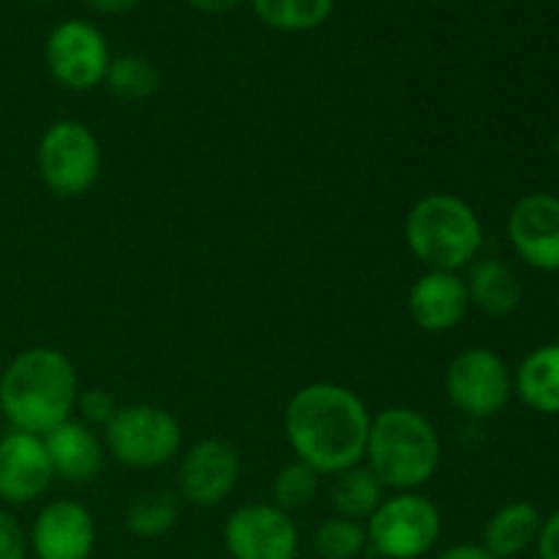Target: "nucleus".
Listing matches in <instances>:
<instances>
[{
    "label": "nucleus",
    "mask_w": 559,
    "mask_h": 559,
    "mask_svg": "<svg viewBox=\"0 0 559 559\" xmlns=\"http://www.w3.org/2000/svg\"><path fill=\"white\" fill-rule=\"evenodd\" d=\"M371 415L364 399L338 382H311L284 409V435L295 459L336 478L364 462Z\"/></svg>",
    "instance_id": "f257e3e1"
},
{
    "label": "nucleus",
    "mask_w": 559,
    "mask_h": 559,
    "mask_svg": "<svg viewBox=\"0 0 559 559\" xmlns=\"http://www.w3.org/2000/svg\"><path fill=\"white\" fill-rule=\"evenodd\" d=\"M80 377L69 355L55 347H31L9 360L0 374V413L14 431L44 437L71 420Z\"/></svg>",
    "instance_id": "f03ea898"
},
{
    "label": "nucleus",
    "mask_w": 559,
    "mask_h": 559,
    "mask_svg": "<svg viewBox=\"0 0 559 559\" xmlns=\"http://www.w3.org/2000/svg\"><path fill=\"white\" fill-rule=\"evenodd\" d=\"M440 459V435L418 409L388 407L371 418L364 462L385 489H420L435 478Z\"/></svg>",
    "instance_id": "7ed1b4c3"
},
{
    "label": "nucleus",
    "mask_w": 559,
    "mask_h": 559,
    "mask_svg": "<svg viewBox=\"0 0 559 559\" xmlns=\"http://www.w3.org/2000/svg\"><path fill=\"white\" fill-rule=\"evenodd\" d=\"M407 249L426 271L459 273L484 249V224L469 202L456 194H426L409 207L404 222Z\"/></svg>",
    "instance_id": "20e7f679"
},
{
    "label": "nucleus",
    "mask_w": 559,
    "mask_h": 559,
    "mask_svg": "<svg viewBox=\"0 0 559 559\" xmlns=\"http://www.w3.org/2000/svg\"><path fill=\"white\" fill-rule=\"evenodd\" d=\"M442 535L440 508L418 491L385 497L366 522V544L382 559H420Z\"/></svg>",
    "instance_id": "39448f33"
},
{
    "label": "nucleus",
    "mask_w": 559,
    "mask_h": 559,
    "mask_svg": "<svg viewBox=\"0 0 559 559\" xmlns=\"http://www.w3.org/2000/svg\"><path fill=\"white\" fill-rule=\"evenodd\" d=\"M104 442L115 462L131 469H156L173 462L183 445L180 420L158 404L118 407L104 426Z\"/></svg>",
    "instance_id": "423d86ee"
},
{
    "label": "nucleus",
    "mask_w": 559,
    "mask_h": 559,
    "mask_svg": "<svg viewBox=\"0 0 559 559\" xmlns=\"http://www.w3.org/2000/svg\"><path fill=\"white\" fill-rule=\"evenodd\" d=\"M38 175L55 197L74 200L93 189L102 173V145L80 120H55L38 140Z\"/></svg>",
    "instance_id": "0eeeda50"
},
{
    "label": "nucleus",
    "mask_w": 559,
    "mask_h": 559,
    "mask_svg": "<svg viewBox=\"0 0 559 559\" xmlns=\"http://www.w3.org/2000/svg\"><path fill=\"white\" fill-rule=\"evenodd\" d=\"M445 396L469 420L495 418L513 396V371L495 349L469 347L448 364Z\"/></svg>",
    "instance_id": "6e6552de"
},
{
    "label": "nucleus",
    "mask_w": 559,
    "mask_h": 559,
    "mask_svg": "<svg viewBox=\"0 0 559 559\" xmlns=\"http://www.w3.org/2000/svg\"><path fill=\"white\" fill-rule=\"evenodd\" d=\"M44 60L58 85L85 93L102 85L112 55L96 25L85 20H66L49 31Z\"/></svg>",
    "instance_id": "1a4fd4ad"
},
{
    "label": "nucleus",
    "mask_w": 559,
    "mask_h": 559,
    "mask_svg": "<svg viewBox=\"0 0 559 559\" xmlns=\"http://www.w3.org/2000/svg\"><path fill=\"white\" fill-rule=\"evenodd\" d=\"M224 549L233 559H298V527L273 502L235 508L222 530Z\"/></svg>",
    "instance_id": "9d476101"
},
{
    "label": "nucleus",
    "mask_w": 559,
    "mask_h": 559,
    "mask_svg": "<svg viewBox=\"0 0 559 559\" xmlns=\"http://www.w3.org/2000/svg\"><path fill=\"white\" fill-rule=\"evenodd\" d=\"M508 240L522 262L544 273H559V197L533 191L513 205Z\"/></svg>",
    "instance_id": "9b49d317"
},
{
    "label": "nucleus",
    "mask_w": 559,
    "mask_h": 559,
    "mask_svg": "<svg viewBox=\"0 0 559 559\" xmlns=\"http://www.w3.org/2000/svg\"><path fill=\"white\" fill-rule=\"evenodd\" d=\"M240 478V453L227 440H200L178 467V491L197 508H213L227 500Z\"/></svg>",
    "instance_id": "f8f14e48"
},
{
    "label": "nucleus",
    "mask_w": 559,
    "mask_h": 559,
    "mask_svg": "<svg viewBox=\"0 0 559 559\" xmlns=\"http://www.w3.org/2000/svg\"><path fill=\"white\" fill-rule=\"evenodd\" d=\"M27 544L36 559H91L96 549V522L74 500H55L38 511Z\"/></svg>",
    "instance_id": "ddd939ff"
},
{
    "label": "nucleus",
    "mask_w": 559,
    "mask_h": 559,
    "mask_svg": "<svg viewBox=\"0 0 559 559\" xmlns=\"http://www.w3.org/2000/svg\"><path fill=\"white\" fill-rule=\"evenodd\" d=\"M52 478L41 437L14 429L0 437V500L5 506H31L49 489Z\"/></svg>",
    "instance_id": "4468645a"
},
{
    "label": "nucleus",
    "mask_w": 559,
    "mask_h": 559,
    "mask_svg": "<svg viewBox=\"0 0 559 559\" xmlns=\"http://www.w3.org/2000/svg\"><path fill=\"white\" fill-rule=\"evenodd\" d=\"M409 320L424 333H448L464 322L469 311V295L459 273L426 271L415 278L407 295Z\"/></svg>",
    "instance_id": "2eb2a0df"
},
{
    "label": "nucleus",
    "mask_w": 559,
    "mask_h": 559,
    "mask_svg": "<svg viewBox=\"0 0 559 559\" xmlns=\"http://www.w3.org/2000/svg\"><path fill=\"white\" fill-rule=\"evenodd\" d=\"M49 464L69 484H93L104 467V445L96 431L80 420H66L41 437Z\"/></svg>",
    "instance_id": "dca6fc26"
},
{
    "label": "nucleus",
    "mask_w": 559,
    "mask_h": 559,
    "mask_svg": "<svg viewBox=\"0 0 559 559\" xmlns=\"http://www.w3.org/2000/svg\"><path fill=\"white\" fill-rule=\"evenodd\" d=\"M464 287H467L469 306L484 311L486 317H497V320L513 314L522 304V284H519L516 273L497 257H478L467 267Z\"/></svg>",
    "instance_id": "f3484780"
},
{
    "label": "nucleus",
    "mask_w": 559,
    "mask_h": 559,
    "mask_svg": "<svg viewBox=\"0 0 559 559\" xmlns=\"http://www.w3.org/2000/svg\"><path fill=\"white\" fill-rule=\"evenodd\" d=\"M540 522H544V516H540V511L533 502H508L500 511L491 513V519L484 527L480 546L495 559H513L524 555L530 546H535Z\"/></svg>",
    "instance_id": "a211bd4d"
},
{
    "label": "nucleus",
    "mask_w": 559,
    "mask_h": 559,
    "mask_svg": "<svg viewBox=\"0 0 559 559\" xmlns=\"http://www.w3.org/2000/svg\"><path fill=\"white\" fill-rule=\"evenodd\" d=\"M513 393L533 413L559 415V344H544L519 364Z\"/></svg>",
    "instance_id": "6ab92c4d"
},
{
    "label": "nucleus",
    "mask_w": 559,
    "mask_h": 559,
    "mask_svg": "<svg viewBox=\"0 0 559 559\" xmlns=\"http://www.w3.org/2000/svg\"><path fill=\"white\" fill-rule=\"evenodd\" d=\"M331 500L333 508H336V516L353 519V522H369L371 513L385 500V486L360 462L336 475Z\"/></svg>",
    "instance_id": "aec40b11"
},
{
    "label": "nucleus",
    "mask_w": 559,
    "mask_h": 559,
    "mask_svg": "<svg viewBox=\"0 0 559 559\" xmlns=\"http://www.w3.org/2000/svg\"><path fill=\"white\" fill-rule=\"evenodd\" d=\"M262 25L282 33H306L331 16L336 0H249Z\"/></svg>",
    "instance_id": "412c9836"
},
{
    "label": "nucleus",
    "mask_w": 559,
    "mask_h": 559,
    "mask_svg": "<svg viewBox=\"0 0 559 559\" xmlns=\"http://www.w3.org/2000/svg\"><path fill=\"white\" fill-rule=\"evenodd\" d=\"M178 513V497L169 491H147V495L134 497L126 508V527L134 538L156 540L175 527Z\"/></svg>",
    "instance_id": "4be33fe9"
},
{
    "label": "nucleus",
    "mask_w": 559,
    "mask_h": 559,
    "mask_svg": "<svg viewBox=\"0 0 559 559\" xmlns=\"http://www.w3.org/2000/svg\"><path fill=\"white\" fill-rule=\"evenodd\" d=\"M104 85L120 102H145V98L156 96L162 76H158L156 66L142 55H118L109 60Z\"/></svg>",
    "instance_id": "5701e85b"
},
{
    "label": "nucleus",
    "mask_w": 559,
    "mask_h": 559,
    "mask_svg": "<svg viewBox=\"0 0 559 559\" xmlns=\"http://www.w3.org/2000/svg\"><path fill=\"white\" fill-rule=\"evenodd\" d=\"M320 480L322 475L306 462H300V459L284 464L271 484L273 506L282 508L284 513L309 508L314 502V497L320 495Z\"/></svg>",
    "instance_id": "b1692460"
},
{
    "label": "nucleus",
    "mask_w": 559,
    "mask_h": 559,
    "mask_svg": "<svg viewBox=\"0 0 559 559\" xmlns=\"http://www.w3.org/2000/svg\"><path fill=\"white\" fill-rule=\"evenodd\" d=\"M314 555L320 559H355L364 555L366 544V527L364 522H353L344 516H331L320 522L314 530Z\"/></svg>",
    "instance_id": "393cba45"
},
{
    "label": "nucleus",
    "mask_w": 559,
    "mask_h": 559,
    "mask_svg": "<svg viewBox=\"0 0 559 559\" xmlns=\"http://www.w3.org/2000/svg\"><path fill=\"white\" fill-rule=\"evenodd\" d=\"M76 409L82 413L85 424L91 426H107L109 420L118 413V404H115L112 393L102 391V388H87V391H80L76 396Z\"/></svg>",
    "instance_id": "a878e982"
},
{
    "label": "nucleus",
    "mask_w": 559,
    "mask_h": 559,
    "mask_svg": "<svg viewBox=\"0 0 559 559\" xmlns=\"http://www.w3.org/2000/svg\"><path fill=\"white\" fill-rule=\"evenodd\" d=\"M27 551L31 544L22 524L9 511H0V559H27Z\"/></svg>",
    "instance_id": "bb28decb"
},
{
    "label": "nucleus",
    "mask_w": 559,
    "mask_h": 559,
    "mask_svg": "<svg viewBox=\"0 0 559 559\" xmlns=\"http://www.w3.org/2000/svg\"><path fill=\"white\" fill-rule=\"evenodd\" d=\"M535 551H538V559H559V508L540 522Z\"/></svg>",
    "instance_id": "cd10ccee"
},
{
    "label": "nucleus",
    "mask_w": 559,
    "mask_h": 559,
    "mask_svg": "<svg viewBox=\"0 0 559 559\" xmlns=\"http://www.w3.org/2000/svg\"><path fill=\"white\" fill-rule=\"evenodd\" d=\"M435 559H495L480 544H456L448 546L445 551H440Z\"/></svg>",
    "instance_id": "c85d7f7f"
},
{
    "label": "nucleus",
    "mask_w": 559,
    "mask_h": 559,
    "mask_svg": "<svg viewBox=\"0 0 559 559\" xmlns=\"http://www.w3.org/2000/svg\"><path fill=\"white\" fill-rule=\"evenodd\" d=\"M85 5H91L98 14H126V11L134 9L140 0H82Z\"/></svg>",
    "instance_id": "c756f323"
},
{
    "label": "nucleus",
    "mask_w": 559,
    "mask_h": 559,
    "mask_svg": "<svg viewBox=\"0 0 559 559\" xmlns=\"http://www.w3.org/2000/svg\"><path fill=\"white\" fill-rule=\"evenodd\" d=\"M189 3L197 11H202V14H227V11H233L243 0H189Z\"/></svg>",
    "instance_id": "7c9ffc66"
},
{
    "label": "nucleus",
    "mask_w": 559,
    "mask_h": 559,
    "mask_svg": "<svg viewBox=\"0 0 559 559\" xmlns=\"http://www.w3.org/2000/svg\"><path fill=\"white\" fill-rule=\"evenodd\" d=\"M555 153H557V158H559V131H557V136H555Z\"/></svg>",
    "instance_id": "2f4dec72"
},
{
    "label": "nucleus",
    "mask_w": 559,
    "mask_h": 559,
    "mask_svg": "<svg viewBox=\"0 0 559 559\" xmlns=\"http://www.w3.org/2000/svg\"><path fill=\"white\" fill-rule=\"evenodd\" d=\"M431 3H448V0H431Z\"/></svg>",
    "instance_id": "473e14b6"
}]
</instances>
